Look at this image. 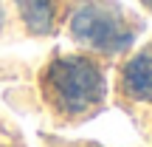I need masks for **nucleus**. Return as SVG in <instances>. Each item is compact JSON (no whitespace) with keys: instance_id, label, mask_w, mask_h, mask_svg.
<instances>
[{"instance_id":"nucleus-1","label":"nucleus","mask_w":152,"mask_h":147,"mask_svg":"<svg viewBox=\"0 0 152 147\" xmlns=\"http://www.w3.org/2000/svg\"><path fill=\"white\" fill-rule=\"evenodd\" d=\"M42 93L59 113L82 116L104 102L107 82H104V71L93 60L68 54V57H56L45 68Z\"/></svg>"},{"instance_id":"nucleus-2","label":"nucleus","mask_w":152,"mask_h":147,"mask_svg":"<svg viewBox=\"0 0 152 147\" xmlns=\"http://www.w3.org/2000/svg\"><path fill=\"white\" fill-rule=\"evenodd\" d=\"M71 34L82 45L102 54H118L135 43V28L113 3L82 0L71 11Z\"/></svg>"},{"instance_id":"nucleus-3","label":"nucleus","mask_w":152,"mask_h":147,"mask_svg":"<svg viewBox=\"0 0 152 147\" xmlns=\"http://www.w3.org/2000/svg\"><path fill=\"white\" fill-rule=\"evenodd\" d=\"M121 91L130 99L152 105V48L138 51L121 68Z\"/></svg>"},{"instance_id":"nucleus-4","label":"nucleus","mask_w":152,"mask_h":147,"mask_svg":"<svg viewBox=\"0 0 152 147\" xmlns=\"http://www.w3.org/2000/svg\"><path fill=\"white\" fill-rule=\"evenodd\" d=\"M23 23L31 34H51L56 17V0H14Z\"/></svg>"},{"instance_id":"nucleus-5","label":"nucleus","mask_w":152,"mask_h":147,"mask_svg":"<svg viewBox=\"0 0 152 147\" xmlns=\"http://www.w3.org/2000/svg\"><path fill=\"white\" fill-rule=\"evenodd\" d=\"M141 3H144V6H147V9H149V11H152V0H141Z\"/></svg>"}]
</instances>
